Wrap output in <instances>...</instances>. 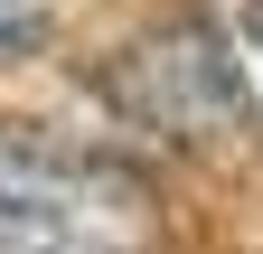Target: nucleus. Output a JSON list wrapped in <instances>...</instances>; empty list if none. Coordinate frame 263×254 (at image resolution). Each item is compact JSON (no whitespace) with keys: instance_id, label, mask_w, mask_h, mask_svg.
Masks as SVG:
<instances>
[{"instance_id":"1","label":"nucleus","mask_w":263,"mask_h":254,"mask_svg":"<svg viewBox=\"0 0 263 254\" xmlns=\"http://www.w3.org/2000/svg\"><path fill=\"white\" fill-rule=\"evenodd\" d=\"M104 94L122 104L132 132H160V141H179V151H235V141L254 132L245 76H235L226 38H216L197 10L160 19L151 38H132L113 66H104Z\"/></svg>"},{"instance_id":"2","label":"nucleus","mask_w":263,"mask_h":254,"mask_svg":"<svg viewBox=\"0 0 263 254\" xmlns=\"http://www.w3.org/2000/svg\"><path fill=\"white\" fill-rule=\"evenodd\" d=\"M151 188H76V198H10L0 207V254H141Z\"/></svg>"},{"instance_id":"3","label":"nucleus","mask_w":263,"mask_h":254,"mask_svg":"<svg viewBox=\"0 0 263 254\" xmlns=\"http://www.w3.org/2000/svg\"><path fill=\"white\" fill-rule=\"evenodd\" d=\"M47 47V0H0V66Z\"/></svg>"},{"instance_id":"4","label":"nucleus","mask_w":263,"mask_h":254,"mask_svg":"<svg viewBox=\"0 0 263 254\" xmlns=\"http://www.w3.org/2000/svg\"><path fill=\"white\" fill-rule=\"evenodd\" d=\"M245 38H254V57H263V0H245Z\"/></svg>"}]
</instances>
